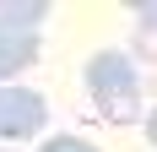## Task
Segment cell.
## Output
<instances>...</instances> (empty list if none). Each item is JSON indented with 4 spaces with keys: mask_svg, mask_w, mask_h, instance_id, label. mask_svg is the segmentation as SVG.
I'll use <instances>...</instances> for the list:
<instances>
[{
    "mask_svg": "<svg viewBox=\"0 0 157 152\" xmlns=\"http://www.w3.org/2000/svg\"><path fill=\"white\" fill-rule=\"evenodd\" d=\"M81 82H87L98 114H103L109 125H136L141 120V76H136V60H130L125 49L92 54L87 71H81Z\"/></svg>",
    "mask_w": 157,
    "mask_h": 152,
    "instance_id": "1",
    "label": "cell"
},
{
    "mask_svg": "<svg viewBox=\"0 0 157 152\" xmlns=\"http://www.w3.org/2000/svg\"><path fill=\"white\" fill-rule=\"evenodd\" d=\"M44 16H49V0H0V87H11L22 71L38 65Z\"/></svg>",
    "mask_w": 157,
    "mask_h": 152,
    "instance_id": "2",
    "label": "cell"
},
{
    "mask_svg": "<svg viewBox=\"0 0 157 152\" xmlns=\"http://www.w3.org/2000/svg\"><path fill=\"white\" fill-rule=\"evenodd\" d=\"M44 125H49V103H44V92H33V87H0V141L6 147H16V141H27V136H44Z\"/></svg>",
    "mask_w": 157,
    "mask_h": 152,
    "instance_id": "3",
    "label": "cell"
},
{
    "mask_svg": "<svg viewBox=\"0 0 157 152\" xmlns=\"http://www.w3.org/2000/svg\"><path fill=\"white\" fill-rule=\"evenodd\" d=\"M136 11V54L146 65H157V0H125Z\"/></svg>",
    "mask_w": 157,
    "mask_h": 152,
    "instance_id": "4",
    "label": "cell"
},
{
    "mask_svg": "<svg viewBox=\"0 0 157 152\" xmlns=\"http://www.w3.org/2000/svg\"><path fill=\"white\" fill-rule=\"evenodd\" d=\"M38 152H98V147H92V141H81V136H44Z\"/></svg>",
    "mask_w": 157,
    "mask_h": 152,
    "instance_id": "5",
    "label": "cell"
},
{
    "mask_svg": "<svg viewBox=\"0 0 157 152\" xmlns=\"http://www.w3.org/2000/svg\"><path fill=\"white\" fill-rule=\"evenodd\" d=\"M146 141H152V147H157V109H152V114H146Z\"/></svg>",
    "mask_w": 157,
    "mask_h": 152,
    "instance_id": "6",
    "label": "cell"
},
{
    "mask_svg": "<svg viewBox=\"0 0 157 152\" xmlns=\"http://www.w3.org/2000/svg\"><path fill=\"white\" fill-rule=\"evenodd\" d=\"M0 152H16V147H0Z\"/></svg>",
    "mask_w": 157,
    "mask_h": 152,
    "instance_id": "7",
    "label": "cell"
}]
</instances>
